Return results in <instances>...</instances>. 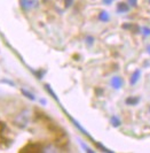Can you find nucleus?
<instances>
[{
  "mask_svg": "<svg viewBox=\"0 0 150 153\" xmlns=\"http://www.w3.org/2000/svg\"><path fill=\"white\" fill-rule=\"evenodd\" d=\"M110 84L112 86V89L119 90L120 88L123 86V84H124V81H123V78L120 76H113L111 78V81H110Z\"/></svg>",
  "mask_w": 150,
  "mask_h": 153,
  "instance_id": "f257e3e1",
  "label": "nucleus"
},
{
  "mask_svg": "<svg viewBox=\"0 0 150 153\" xmlns=\"http://www.w3.org/2000/svg\"><path fill=\"white\" fill-rule=\"evenodd\" d=\"M35 4H37V1L35 0H21V6L23 9H30L35 6Z\"/></svg>",
  "mask_w": 150,
  "mask_h": 153,
  "instance_id": "f03ea898",
  "label": "nucleus"
},
{
  "mask_svg": "<svg viewBox=\"0 0 150 153\" xmlns=\"http://www.w3.org/2000/svg\"><path fill=\"white\" fill-rule=\"evenodd\" d=\"M140 76H141V70H140V69H136L134 73H133V75H132V77H131V79H129V83H131V85L136 84V82L139 81Z\"/></svg>",
  "mask_w": 150,
  "mask_h": 153,
  "instance_id": "7ed1b4c3",
  "label": "nucleus"
},
{
  "mask_svg": "<svg viewBox=\"0 0 150 153\" xmlns=\"http://www.w3.org/2000/svg\"><path fill=\"white\" fill-rule=\"evenodd\" d=\"M17 117H18V119H21V121H20V120H17V121H16L17 124H20L21 127H25V126H26V123H28V115L25 114V113H22V114L18 115Z\"/></svg>",
  "mask_w": 150,
  "mask_h": 153,
  "instance_id": "20e7f679",
  "label": "nucleus"
},
{
  "mask_svg": "<svg viewBox=\"0 0 150 153\" xmlns=\"http://www.w3.org/2000/svg\"><path fill=\"white\" fill-rule=\"evenodd\" d=\"M129 10V6H128L127 4H125V2H119L118 5H117V12L118 13H126Z\"/></svg>",
  "mask_w": 150,
  "mask_h": 153,
  "instance_id": "39448f33",
  "label": "nucleus"
},
{
  "mask_svg": "<svg viewBox=\"0 0 150 153\" xmlns=\"http://www.w3.org/2000/svg\"><path fill=\"white\" fill-rule=\"evenodd\" d=\"M140 101V98L139 97H128V98H126V100H125V102H126V105H128V106H135L138 102Z\"/></svg>",
  "mask_w": 150,
  "mask_h": 153,
  "instance_id": "423d86ee",
  "label": "nucleus"
},
{
  "mask_svg": "<svg viewBox=\"0 0 150 153\" xmlns=\"http://www.w3.org/2000/svg\"><path fill=\"white\" fill-rule=\"evenodd\" d=\"M99 20L102 21V22H108L110 20V16H109V13L105 12V10H102L100 14H99Z\"/></svg>",
  "mask_w": 150,
  "mask_h": 153,
  "instance_id": "0eeeda50",
  "label": "nucleus"
},
{
  "mask_svg": "<svg viewBox=\"0 0 150 153\" xmlns=\"http://www.w3.org/2000/svg\"><path fill=\"white\" fill-rule=\"evenodd\" d=\"M110 122H111V124H112V127H115V128H117V127H119L120 124H121V122H120V120L117 117V116H111V119H110Z\"/></svg>",
  "mask_w": 150,
  "mask_h": 153,
  "instance_id": "6e6552de",
  "label": "nucleus"
},
{
  "mask_svg": "<svg viewBox=\"0 0 150 153\" xmlns=\"http://www.w3.org/2000/svg\"><path fill=\"white\" fill-rule=\"evenodd\" d=\"M22 93L26 97V98H29L30 100H35L36 99V97L31 93V92H29V91H26V90H24V89H22Z\"/></svg>",
  "mask_w": 150,
  "mask_h": 153,
  "instance_id": "1a4fd4ad",
  "label": "nucleus"
},
{
  "mask_svg": "<svg viewBox=\"0 0 150 153\" xmlns=\"http://www.w3.org/2000/svg\"><path fill=\"white\" fill-rule=\"evenodd\" d=\"M142 32L144 36H150V28H147V27L142 28Z\"/></svg>",
  "mask_w": 150,
  "mask_h": 153,
  "instance_id": "9d476101",
  "label": "nucleus"
},
{
  "mask_svg": "<svg viewBox=\"0 0 150 153\" xmlns=\"http://www.w3.org/2000/svg\"><path fill=\"white\" fill-rule=\"evenodd\" d=\"M86 43H87L88 45H93V43H94V38H93V37H90V36H88V37L86 38Z\"/></svg>",
  "mask_w": 150,
  "mask_h": 153,
  "instance_id": "9b49d317",
  "label": "nucleus"
},
{
  "mask_svg": "<svg viewBox=\"0 0 150 153\" xmlns=\"http://www.w3.org/2000/svg\"><path fill=\"white\" fill-rule=\"evenodd\" d=\"M128 4L132 6V7H134V6H136V2H138V0H127Z\"/></svg>",
  "mask_w": 150,
  "mask_h": 153,
  "instance_id": "f8f14e48",
  "label": "nucleus"
},
{
  "mask_svg": "<svg viewBox=\"0 0 150 153\" xmlns=\"http://www.w3.org/2000/svg\"><path fill=\"white\" fill-rule=\"evenodd\" d=\"M72 1H74V0H65V7H69V6H71Z\"/></svg>",
  "mask_w": 150,
  "mask_h": 153,
  "instance_id": "ddd939ff",
  "label": "nucleus"
},
{
  "mask_svg": "<svg viewBox=\"0 0 150 153\" xmlns=\"http://www.w3.org/2000/svg\"><path fill=\"white\" fill-rule=\"evenodd\" d=\"M123 28H124V29H131V28H132V25H131V24H124V25H123Z\"/></svg>",
  "mask_w": 150,
  "mask_h": 153,
  "instance_id": "4468645a",
  "label": "nucleus"
},
{
  "mask_svg": "<svg viewBox=\"0 0 150 153\" xmlns=\"http://www.w3.org/2000/svg\"><path fill=\"white\" fill-rule=\"evenodd\" d=\"M112 1L113 0H103V4H105V5H110Z\"/></svg>",
  "mask_w": 150,
  "mask_h": 153,
  "instance_id": "2eb2a0df",
  "label": "nucleus"
},
{
  "mask_svg": "<svg viewBox=\"0 0 150 153\" xmlns=\"http://www.w3.org/2000/svg\"><path fill=\"white\" fill-rule=\"evenodd\" d=\"M147 52H148V53L150 54V45L147 46Z\"/></svg>",
  "mask_w": 150,
  "mask_h": 153,
  "instance_id": "dca6fc26",
  "label": "nucleus"
},
{
  "mask_svg": "<svg viewBox=\"0 0 150 153\" xmlns=\"http://www.w3.org/2000/svg\"><path fill=\"white\" fill-rule=\"evenodd\" d=\"M149 2H150V0H149Z\"/></svg>",
  "mask_w": 150,
  "mask_h": 153,
  "instance_id": "f3484780",
  "label": "nucleus"
}]
</instances>
